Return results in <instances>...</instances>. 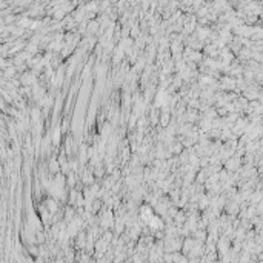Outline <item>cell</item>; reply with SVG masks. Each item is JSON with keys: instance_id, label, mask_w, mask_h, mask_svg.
I'll return each instance as SVG.
<instances>
[{"instance_id": "cell-1", "label": "cell", "mask_w": 263, "mask_h": 263, "mask_svg": "<svg viewBox=\"0 0 263 263\" xmlns=\"http://www.w3.org/2000/svg\"><path fill=\"white\" fill-rule=\"evenodd\" d=\"M154 215H153V211H151V208H143V211H142V218L145 220V222H149Z\"/></svg>"}, {"instance_id": "cell-2", "label": "cell", "mask_w": 263, "mask_h": 263, "mask_svg": "<svg viewBox=\"0 0 263 263\" xmlns=\"http://www.w3.org/2000/svg\"><path fill=\"white\" fill-rule=\"evenodd\" d=\"M149 225H151V228H153V229H159V228H162V222H160V218H157V217H153L151 220H149Z\"/></svg>"}, {"instance_id": "cell-3", "label": "cell", "mask_w": 263, "mask_h": 263, "mask_svg": "<svg viewBox=\"0 0 263 263\" xmlns=\"http://www.w3.org/2000/svg\"><path fill=\"white\" fill-rule=\"evenodd\" d=\"M22 82H23V83H26V85H29V83H32V82H34V77L31 76V74H26V76H23V77H22Z\"/></svg>"}, {"instance_id": "cell-4", "label": "cell", "mask_w": 263, "mask_h": 263, "mask_svg": "<svg viewBox=\"0 0 263 263\" xmlns=\"http://www.w3.org/2000/svg\"><path fill=\"white\" fill-rule=\"evenodd\" d=\"M13 74H14V68L11 66V68H9V69L6 71V77H9V76H13Z\"/></svg>"}]
</instances>
